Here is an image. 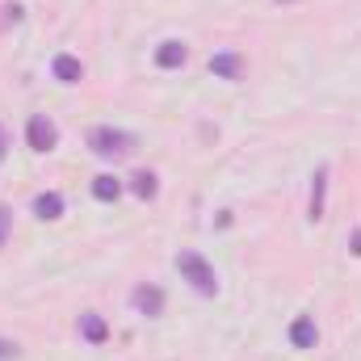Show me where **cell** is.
Masks as SVG:
<instances>
[{"label": "cell", "mask_w": 361, "mask_h": 361, "mask_svg": "<svg viewBox=\"0 0 361 361\" xmlns=\"http://www.w3.org/2000/svg\"><path fill=\"white\" fill-rule=\"evenodd\" d=\"M177 273L197 290V294H219V277L206 265V257H197V252H177Z\"/></svg>", "instance_id": "6da1fadb"}, {"label": "cell", "mask_w": 361, "mask_h": 361, "mask_svg": "<svg viewBox=\"0 0 361 361\" xmlns=\"http://www.w3.org/2000/svg\"><path fill=\"white\" fill-rule=\"evenodd\" d=\"M89 147L97 156H126L130 147H135V139L126 135V130H114V126H97L89 135Z\"/></svg>", "instance_id": "7a4b0ae2"}, {"label": "cell", "mask_w": 361, "mask_h": 361, "mask_svg": "<svg viewBox=\"0 0 361 361\" xmlns=\"http://www.w3.org/2000/svg\"><path fill=\"white\" fill-rule=\"evenodd\" d=\"M25 139H30V147H34V152H55L59 130H55V122H51L47 114H34V118L25 122Z\"/></svg>", "instance_id": "3957f363"}, {"label": "cell", "mask_w": 361, "mask_h": 361, "mask_svg": "<svg viewBox=\"0 0 361 361\" xmlns=\"http://www.w3.org/2000/svg\"><path fill=\"white\" fill-rule=\"evenodd\" d=\"M130 302H135V311H139V315H160V311H164V290L143 281V286H135Z\"/></svg>", "instance_id": "277c9868"}, {"label": "cell", "mask_w": 361, "mask_h": 361, "mask_svg": "<svg viewBox=\"0 0 361 361\" xmlns=\"http://www.w3.org/2000/svg\"><path fill=\"white\" fill-rule=\"evenodd\" d=\"M315 341H319L315 319H311V315H298V319L290 324V345H294V349H315Z\"/></svg>", "instance_id": "5b68a950"}, {"label": "cell", "mask_w": 361, "mask_h": 361, "mask_svg": "<svg viewBox=\"0 0 361 361\" xmlns=\"http://www.w3.org/2000/svg\"><path fill=\"white\" fill-rule=\"evenodd\" d=\"M51 72H55V80H59V85H80V76H85V63H80L76 55H55Z\"/></svg>", "instance_id": "8992f818"}, {"label": "cell", "mask_w": 361, "mask_h": 361, "mask_svg": "<svg viewBox=\"0 0 361 361\" xmlns=\"http://www.w3.org/2000/svg\"><path fill=\"white\" fill-rule=\"evenodd\" d=\"M210 72L223 76V80H240L244 76V59L231 55V51H219V55H210Z\"/></svg>", "instance_id": "52a82bcc"}, {"label": "cell", "mask_w": 361, "mask_h": 361, "mask_svg": "<svg viewBox=\"0 0 361 361\" xmlns=\"http://www.w3.org/2000/svg\"><path fill=\"white\" fill-rule=\"evenodd\" d=\"M80 336H85L89 345H105L109 328H105V319H101L97 311H85V315H80Z\"/></svg>", "instance_id": "ba28073f"}, {"label": "cell", "mask_w": 361, "mask_h": 361, "mask_svg": "<svg viewBox=\"0 0 361 361\" xmlns=\"http://www.w3.org/2000/svg\"><path fill=\"white\" fill-rule=\"evenodd\" d=\"M185 59H189L185 42H160V51H156V63H160V68H180Z\"/></svg>", "instance_id": "9c48e42d"}, {"label": "cell", "mask_w": 361, "mask_h": 361, "mask_svg": "<svg viewBox=\"0 0 361 361\" xmlns=\"http://www.w3.org/2000/svg\"><path fill=\"white\" fill-rule=\"evenodd\" d=\"M118 193H122V180L118 177H109V173L92 177V197L97 202H118Z\"/></svg>", "instance_id": "30bf717a"}, {"label": "cell", "mask_w": 361, "mask_h": 361, "mask_svg": "<svg viewBox=\"0 0 361 361\" xmlns=\"http://www.w3.org/2000/svg\"><path fill=\"white\" fill-rule=\"evenodd\" d=\"M34 214L38 219H59L63 214V197L59 193H38L34 197Z\"/></svg>", "instance_id": "8fae6325"}, {"label": "cell", "mask_w": 361, "mask_h": 361, "mask_svg": "<svg viewBox=\"0 0 361 361\" xmlns=\"http://www.w3.org/2000/svg\"><path fill=\"white\" fill-rule=\"evenodd\" d=\"M324 193H328V169L315 173V185H311V223L324 219Z\"/></svg>", "instance_id": "7c38bea8"}, {"label": "cell", "mask_w": 361, "mask_h": 361, "mask_svg": "<svg viewBox=\"0 0 361 361\" xmlns=\"http://www.w3.org/2000/svg\"><path fill=\"white\" fill-rule=\"evenodd\" d=\"M130 189H135L139 197H156V189H160V185H156V173H135V177H130Z\"/></svg>", "instance_id": "4fadbf2b"}, {"label": "cell", "mask_w": 361, "mask_h": 361, "mask_svg": "<svg viewBox=\"0 0 361 361\" xmlns=\"http://www.w3.org/2000/svg\"><path fill=\"white\" fill-rule=\"evenodd\" d=\"M8 235H13V210H8V206H0V248L8 244Z\"/></svg>", "instance_id": "5bb4252c"}, {"label": "cell", "mask_w": 361, "mask_h": 361, "mask_svg": "<svg viewBox=\"0 0 361 361\" xmlns=\"http://www.w3.org/2000/svg\"><path fill=\"white\" fill-rule=\"evenodd\" d=\"M17 353H21V345H17V341H4V336H0V361H17Z\"/></svg>", "instance_id": "9a60e30c"}, {"label": "cell", "mask_w": 361, "mask_h": 361, "mask_svg": "<svg viewBox=\"0 0 361 361\" xmlns=\"http://www.w3.org/2000/svg\"><path fill=\"white\" fill-rule=\"evenodd\" d=\"M353 252H357V257H361V227H357V231H353Z\"/></svg>", "instance_id": "2e32d148"}, {"label": "cell", "mask_w": 361, "mask_h": 361, "mask_svg": "<svg viewBox=\"0 0 361 361\" xmlns=\"http://www.w3.org/2000/svg\"><path fill=\"white\" fill-rule=\"evenodd\" d=\"M4 152H8V143H4V126H0V160H4Z\"/></svg>", "instance_id": "e0dca14e"}]
</instances>
